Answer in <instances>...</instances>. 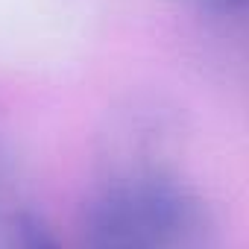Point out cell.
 <instances>
[{
  "label": "cell",
  "instance_id": "obj_1",
  "mask_svg": "<svg viewBox=\"0 0 249 249\" xmlns=\"http://www.w3.org/2000/svg\"><path fill=\"white\" fill-rule=\"evenodd\" d=\"M79 234L100 249H202L217 220L202 194L176 170L153 161H120L88 191Z\"/></svg>",
  "mask_w": 249,
  "mask_h": 249
},
{
  "label": "cell",
  "instance_id": "obj_3",
  "mask_svg": "<svg viewBox=\"0 0 249 249\" xmlns=\"http://www.w3.org/2000/svg\"><path fill=\"white\" fill-rule=\"evenodd\" d=\"M185 3L205 15H237L246 0H185Z\"/></svg>",
  "mask_w": 249,
  "mask_h": 249
},
{
  "label": "cell",
  "instance_id": "obj_2",
  "mask_svg": "<svg viewBox=\"0 0 249 249\" xmlns=\"http://www.w3.org/2000/svg\"><path fill=\"white\" fill-rule=\"evenodd\" d=\"M44 243H53L47 223L0 141V249H33Z\"/></svg>",
  "mask_w": 249,
  "mask_h": 249
}]
</instances>
